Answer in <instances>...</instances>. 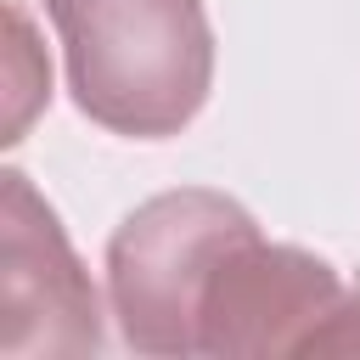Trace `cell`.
Masks as SVG:
<instances>
[{
    "label": "cell",
    "mask_w": 360,
    "mask_h": 360,
    "mask_svg": "<svg viewBox=\"0 0 360 360\" xmlns=\"http://www.w3.org/2000/svg\"><path fill=\"white\" fill-rule=\"evenodd\" d=\"M73 101L90 124L135 141L180 135L214 84L202 0H45Z\"/></svg>",
    "instance_id": "obj_1"
},
{
    "label": "cell",
    "mask_w": 360,
    "mask_h": 360,
    "mask_svg": "<svg viewBox=\"0 0 360 360\" xmlns=\"http://www.w3.org/2000/svg\"><path fill=\"white\" fill-rule=\"evenodd\" d=\"M248 236L259 225L225 191L186 186L141 202L107 248V298L124 343L141 354H197L202 292Z\"/></svg>",
    "instance_id": "obj_2"
},
{
    "label": "cell",
    "mask_w": 360,
    "mask_h": 360,
    "mask_svg": "<svg viewBox=\"0 0 360 360\" xmlns=\"http://www.w3.org/2000/svg\"><path fill=\"white\" fill-rule=\"evenodd\" d=\"M101 349V304L28 174H0V360H73Z\"/></svg>",
    "instance_id": "obj_3"
},
{
    "label": "cell",
    "mask_w": 360,
    "mask_h": 360,
    "mask_svg": "<svg viewBox=\"0 0 360 360\" xmlns=\"http://www.w3.org/2000/svg\"><path fill=\"white\" fill-rule=\"evenodd\" d=\"M343 304L338 270L304 248L248 236L214 270L197 309V354L259 360V354H304L321 321Z\"/></svg>",
    "instance_id": "obj_4"
},
{
    "label": "cell",
    "mask_w": 360,
    "mask_h": 360,
    "mask_svg": "<svg viewBox=\"0 0 360 360\" xmlns=\"http://www.w3.org/2000/svg\"><path fill=\"white\" fill-rule=\"evenodd\" d=\"M6 141H22L28 118L45 107L51 96V62L39 56L22 6H6Z\"/></svg>",
    "instance_id": "obj_5"
},
{
    "label": "cell",
    "mask_w": 360,
    "mask_h": 360,
    "mask_svg": "<svg viewBox=\"0 0 360 360\" xmlns=\"http://www.w3.org/2000/svg\"><path fill=\"white\" fill-rule=\"evenodd\" d=\"M304 354H360V287L321 321V332L304 343Z\"/></svg>",
    "instance_id": "obj_6"
}]
</instances>
